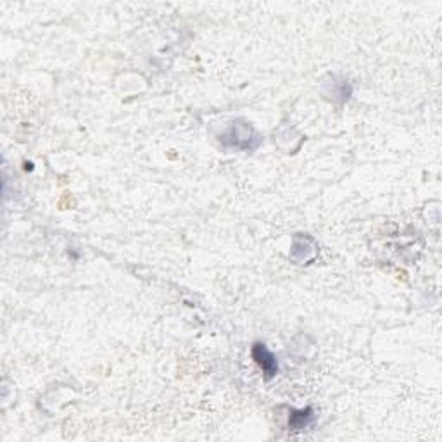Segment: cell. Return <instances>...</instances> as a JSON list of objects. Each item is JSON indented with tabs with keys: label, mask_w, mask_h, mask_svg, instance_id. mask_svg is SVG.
Returning a JSON list of instances; mask_svg holds the SVG:
<instances>
[{
	"label": "cell",
	"mask_w": 442,
	"mask_h": 442,
	"mask_svg": "<svg viewBox=\"0 0 442 442\" xmlns=\"http://www.w3.org/2000/svg\"><path fill=\"white\" fill-rule=\"evenodd\" d=\"M220 142L225 147L240 148V151H254L260 144V137L253 126L246 121H233L220 137Z\"/></svg>",
	"instance_id": "obj_1"
},
{
	"label": "cell",
	"mask_w": 442,
	"mask_h": 442,
	"mask_svg": "<svg viewBox=\"0 0 442 442\" xmlns=\"http://www.w3.org/2000/svg\"><path fill=\"white\" fill-rule=\"evenodd\" d=\"M313 420V409L306 408L300 409V411H291V416H289V429L291 430H303L306 429L307 425Z\"/></svg>",
	"instance_id": "obj_3"
},
{
	"label": "cell",
	"mask_w": 442,
	"mask_h": 442,
	"mask_svg": "<svg viewBox=\"0 0 442 442\" xmlns=\"http://www.w3.org/2000/svg\"><path fill=\"white\" fill-rule=\"evenodd\" d=\"M253 358L254 362L260 365V368L263 370L264 377L270 380V378H273L275 375L278 373V362L277 358L273 356V352L270 351V349L266 348L264 344H261V342H256V344L253 346Z\"/></svg>",
	"instance_id": "obj_2"
}]
</instances>
